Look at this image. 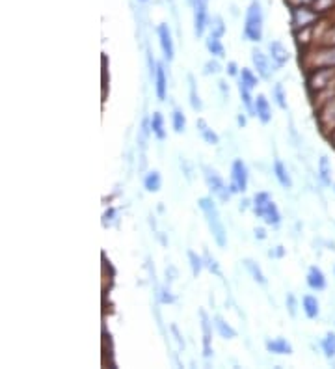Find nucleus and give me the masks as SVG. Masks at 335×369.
<instances>
[{
	"label": "nucleus",
	"mask_w": 335,
	"mask_h": 369,
	"mask_svg": "<svg viewBox=\"0 0 335 369\" xmlns=\"http://www.w3.org/2000/svg\"><path fill=\"white\" fill-rule=\"evenodd\" d=\"M198 205H200L201 213L205 216L207 226H209V232L213 234L214 243L220 246V248H226L227 246V232L226 226H224V222L220 219V211L216 208V203H214L213 198H209V196H203L198 200Z\"/></svg>",
	"instance_id": "obj_1"
},
{
	"label": "nucleus",
	"mask_w": 335,
	"mask_h": 369,
	"mask_svg": "<svg viewBox=\"0 0 335 369\" xmlns=\"http://www.w3.org/2000/svg\"><path fill=\"white\" fill-rule=\"evenodd\" d=\"M253 213L257 214L259 219L266 224V226L277 227L281 224V213L272 200V196L268 192H257L253 196V203H251Z\"/></svg>",
	"instance_id": "obj_2"
},
{
	"label": "nucleus",
	"mask_w": 335,
	"mask_h": 369,
	"mask_svg": "<svg viewBox=\"0 0 335 369\" xmlns=\"http://www.w3.org/2000/svg\"><path fill=\"white\" fill-rule=\"evenodd\" d=\"M264 32V15L259 0H253L246 10L244 19V38L251 43H259L263 39Z\"/></svg>",
	"instance_id": "obj_3"
},
{
	"label": "nucleus",
	"mask_w": 335,
	"mask_h": 369,
	"mask_svg": "<svg viewBox=\"0 0 335 369\" xmlns=\"http://www.w3.org/2000/svg\"><path fill=\"white\" fill-rule=\"evenodd\" d=\"M335 78V67H310L308 71V90L311 96L328 90Z\"/></svg>",
	"instance_id": "obj_4"
},
{
	"label": "nucleus",
	"mask_w": 335,
	"mask_h": 369,
	"mask_svg": "<svg viewBox=\"0 0 335 369\" xmlns=\"http://www.w3.org/2000/svg\"><path fill=\"white\" fill-rule=\"evenodd\" d=\"M203 179H205L207 188L213 192V196H216L222 203H227L231 200L233 192L229 190V185H226V181L222 179V175L216 172L211 166H203Z\"/></svg>",
	"instance_id": "obj_5"
},
{
	"label": "nucleus",
	"mask_w": 335,
	"mask_h": 369,
	"mask_svg": "<svg viewBox=\"0 0 335 369\" xmlns=\"http://www.w3.org/2000/svg\"><path fill=\"white\" fill-rule=\"evenodd\" d=\"M250 172L242 159H235L231 164V177H229V190L233 194H242L248 190Z\"/></svg>",
	"instance_id": "obj_6"
},
{
	"label": "nucleus",
	"mask_w": 335,
	"mask_h": 369,
	"mask_svg": "<svg viewBox=\"0 0 335 369\" xmlns=\"http://www.w3.org/2000/svg\"><path fill=\"white\" fill-rule=\"evenodd\" d=\"M319 21V12L311 6H292L290 8V25L294 32L310 28Z\"/></svg>",
	"instance_id": "obj_7"
},
{
	"label": "nucleus",
	"mask_w": 335,
	"mask_h": 369,
	"mask_svg": "<svg viewBox=\"0 0 335 369\" xmlns=\"http://www.w3.org/2000/svg\"><path fill=\"white\" fill-rule=\"evenodd\" d=\"M194 12V34L196 38H203L209 26V0H188Z\"/></svg>",
	"instance_id": "obj_8"
},
{
	"label": "nucleus",
	"mask_w": 335,
	"mask_h": 369,
	"mask_svg": "<svg viewBox=\"0 0 335 369\" xmlns=\"http://www.w3.org/2000/svg\"><path fill=\"white\" fill-rule=\"evenodd\" d=\"M319 125L323 129L324 135H330L335 131V98H330L326 103L321 107V111L316 114Z\"/></svg>",
	"instance_id": "obj_9"
},
{
	"label": "nucleus",
	"mask_w": 335,
	"mask_h": 369,
	"mask_svg": "<svg viewBox=\"0 0 335 369\" xmlns=\"http://www.w3.org/2000/svg\"><path fill=\"white\" fill-rule=\"evenodd\" d=\"M251 62H253V67H255V71H257V75L263 80H270L272 78V67H274V64H272V60L268 54H264L263 51H259V49H253L251 51Z\"/></svg>",
	"instance_id": "obj_10"
},
{
	"label": "nucleus",
	"mask_w": 335,
	"mask_h": 369,
	"mask_svg": "<svg viewBox=\"0 0 335 369\" xmlns=\"http://www.w3.org/2000/svg\"><path fill=\"white\" fill-rule=\"evenodd\" d=\"M157 32H159V43H161V51L162 56L166 62H174L175 58V45H174V38H172V30H170V26L166 23H162L157 28Z\"/></svg>",
	"instance_id": "obj_11"
},
{
	"label": "nucleus",
	"mask_w": 335,
	"mask_h": 369,
	"mask_svg": "<svg viewBox=\"0 0 335 369\" xmlns=\"http://www.w3.org/2000/svg\"><path fill=\"white\" fill-rule=\"evenodd\" d=\"M311 67H335V45H323L311 54Z\"/></svg>",
	"instance_id": "obj_12"
},
{
	"label": "nucleus",
	"mask_w": 335,
	"mask_h": 369,
	"mask_svg": "<svg viewBox=\"0 0 335 369\" xmlns=\"http://www.w3.org/2000/svg\"><path fill=\"white\" fill-rule=\"evenodd\" d=\"M200 319H201V332H203V357L211 358L213 357V321L209 319L205 310H200Z\"/></svg>",
	"instance_id": "obj_13"
},
{
	"label": "nucleus",
	"mask_w": 335,
	"mask_h": 369,
	"mask_svg": "<svg viewBox=\"0 0 335 369\" xmlns=\"http://www.w3.org/2000/svg\"><path fill=\"white\" fill-rule=\"evenodd\" d=\"M268 52H270L268 56H270L272 64H274V69H281V67H285L290 58L287 47H285L284 43H279V41H270V43H268Z\"/></svg>",
	"instance_id": "obj_14"
},
{
	"label": "nucleus",
	"mask_w": 335,
	"mask_h": 369,
	"mask_svg": "<svg viewBox=\"0 0 335 369\" xmlns=\"http://www.w3.org/2000/svg\"><path fill=\"white\" fill-rule=\"evenodd\" d=\"M305 284H308V287L313 289V291H324L326 285H328V282H326V276H324L323 269L316 265H311L308 274H305Z\"/></svg>",
	"instance_id": "obj_15"
},
{
	"label": "nucleus",
	"mask_w": 335,
	"mask_h": 369,
	"mask_svg": "<svg viewBox=\"0 0 335 369\" xmlns=\"http://www.w3.org/2000/svg\"><path fill=\"white\" fill-rule=\"evenodd\" d=\"M255 118H257L263 125L272 122L270 101H268L266 96H263V93H259L257 98H255Z\"/></svg>",
	"instance_id": "obj_16"
},
{
	"label": "nucleus",
	"mask_w": 335,
	"mask_h": 369,
	"mask_svg": "<svg viewBox=\"0 0 335 369\" xmlns=\"http://www.w3.org/2000/svg\"><path fill=\"white\" fill-rule=\"evenodd\" d=\"M155 93H157V99L159 101H166L168 98V75H166V69H164V64L162 62H159V67H157V73H155Z\"/></svg>",
	"instance_id": "obj_17"
},
{
	"label": "nucleus",
	"mask_w": 335,
	"mask_h": 369,
	"mask_svg": "<svg viewBox=\"0 0 335 369\" xmlns=\"http://www.w3.org/2000/svg\"><path fill=\"white\" fill-rule=\"evenodd\" d=\"M196 127H198V133H200V136L205 140L209 146H218L220 144V136L218 133L209 125V123L203 120V118H198V122H196Z\"/></svg>",
	"instance_id": "obj_18"
},
{
	"label": "nucleus",
	"mask_w": 335,
	"mask_h": 369,
	"mask_svg": "<svg viewBox=\"0 0 335 369\" xmlns=\"http://www.w3.org/2000/svg\"><path fill=\"white\" fill-rule=\"evenodd\" d=\"M266 350L272 353V355H292V345L290 342H287L285 337H274V339H268L266 344H264Z\"/></svg>",
	"instance_id": "obj_19"
},
{
	"label": "nucleus",
	"mask_w": 335,
	"mask_h": 369,
	"mask_svg": "<svg viewBox=\"0 0 335 369\" xmlns=\"http://www.w3.org/2000/svg\"><path fill=\"white\" fill-rule=\"evenodd\" d=\"M302 310L305 313V317L308 319H319L321 315V302H319V298L315 295H305L302 298Z\"/></svg>",
	"instance_id": "obj_20"
},
{
	"label": "nucleus",
	"mask_w": 335,
	"mask_h": 369,
	"mask_svg": "<svg viewBox=\"0 0 335 369\" xmlns=\"http://www.w3.org/2000/svg\"><path fill=\"white\" fill-rule=\"evenodd\" d=\"M213 324H214V331L218 332L220 337H224V339H235V337H237V331H235L231 324L227 323L224 317L214 315Z\"/></svg>",
	"instance_id": "obj_21"
},
{
	"label": "nucleus",
	"mask_w": 335,
	"mask_h": 369,
	"mask_svg": "<svg viewBox=\"0 0 335 369\" xmlns=\"http://www.w3.org/2000/svg\"><path fill=\"white\" fill-rule=\"evenodd\" d=\"M149 131L159 138V140H166V125H164V118L161 112H153V116L149 118Z\"/></svg>",
	"instance_id": "obj_22"
},
{
	"label": "nucleus",
	"mask_w": 335,
	"mask_h": 369,
	"mask_svg": "<svg viewBox=\"0 0 335 369\" xmlns=\"http://www.w3.org/2000/svg\"><path fill=\"white\" fill-rule=\"evenodd\" d=\"M274 175H276L277 183H279L281 187L292 188V177H290L287 166H285L284 162L279 161V159H276V161H274Z\"/></svg>",
	"instance_id": "obj_23"
},
{
	"label": "nucleus",
	"mask_w": 335,
	"mask_h": 369,
	"mask_svg": "<svg viewBox=\"0 0 335 369\" xmlns=\"http://www.w3.org/2000/svg\"><path fill=\"white\" fill-rule=\"evenodd\" d=\"M239 93H240V101L244 104L246 112H248V116L255 118V98L251 96V90L246 85H242L239 80Z\"/></svg>",
	"instance_id": "obj_24"
},
{
	"label": "nucleus",
	"mask_w": 335,
	"mask_h": 369,
	"mask_svg": "<svg viewBox=\"0 0 335 369\" xmlns=\"http://www.w3.org/2000/svg\"><path fill=\"white\" fill-rule=\"evenodd\" d=\"M244 267H246V271L250 272V276L253 278V282H255V284H259V285L268 284V280H266V276H264L263 269H261V267H259L257 263L253 261V259L246 258L244 259Z\"/></svg>",
	"instance_id": "obj_25"
},
{
	"label": "nucleus",
	"mask_w": 335,
	"mask_h": 369,
	"mask_svg": "<svg viewBox=\"0 0 335 369\" xmlns=\"http://www.w3.org/2000/svg\"><path fill=\"white\" fill-rule=\"evenodd\" d=\"M319 179L324 187H332V162L328 155H323L319 161Z\"/></svg>",
	"instance_id": "obj_26"
},
{
	"label": "nucleus",
	"mask_w": 335,
	"mask_h": 369,
	"mask_svg": "<svg viewBox=\"0 0 335 369\" xmlns=\"http://www.w3.org/2000/svg\"><path fill=\"white\" fill-rule=\"evenodd\" d=\"M205 47L207 51L213 54L214 58H226V47L222 43V38H214V36H209L205 39Z\"/></svg>",
	"instance_id": "obj_27"
},
{
	"label": "nucleus",
	"mask_w": 335,
	"mask_h": 369,
	"mask_svg": "<svg viewBox=\"0 0 335 369\" xmlns=\"http://www.w3.org/2000/svg\"><path fill=\"white\" fill-rule=\"evenodd\" d=\"M143 188L148 192H159L162 188V175L159 170H151L146 177H143Z\"/></svg>",
	"instance_id": "obj_28"
},
{
	"label": "nucleus",
	"mask_w": 335,
	"mask_h": 369,
	"mask_svg": "<svg viewBox=\"0 0 335 369\" xmlns=\"http://www.w3.org/2000/svg\"><path fill=\"white\" fill-rule=\"evenodd\" d=\"M188 88H190V107H192L196 112H201L203 103H201L200 93H198V85H196V78H194V75H188Z\"/></svg>",
	"instance_id": "obj_29"
},
{
	"label": "nucleus",
	"mask_w": 335,
	"mask_h": 369,
	"mask_svg": "<svg viewBox=\"0 0 335 369\" xmlns=\"http://www.w3.org/2000/svg\"><path fill=\"white\" fill-rule=\"evenodd\" d=\"M207 30H209V36H214V38H224V34H226V23H224V19H222L220 15H214L213 19H209V26H207Z\"/></svg>",
	"instance_id": "obj_30"
},
{
	"label": "nucleus",
	"mask_w": 335,
	"mask_h": 369,
	"mask_svg": "<svg viewBox=\"0 0 335 369\" xmlns=\"http://www.w3.org/2000/svg\"><path fill=\"white\" fill-rule=\"evenodd\" d=\"M321 349H323L324 357L332 360L335 358V334L334 332H326V336L323 337V342H321Z\"/></svg>",
	"instance_id": "obj_31"
},
{
	"label": "nucleus",
	"mask_w": 335,
	"mask_h": 369,
	"mask_svg": "<svg viewBox=\"0 0 335 369\" xmlns=\"http://www.w3.org/2000/svg\"><path fill=\"white\" fill-rule=\"evenodd\" d=\"M259 75H255V73L251 71V69H248V67H242L240 69V75H239V80L242 82V85H246L250 90H255L259 85Z\"/></svg>",
	"instance_id": "obj_32"
},
{
	"label": "nucleus",
	"mask_w": 335,
	"mask_h": 369,
	"mask_svg": "<svg viewBox=\"0 0 335 369\" xmlns=\"http://www.w3.org/2000/svg\"><path fill=\"white\" fill-rule=\"evenodd\" d=\"M272 99H274V103L277 104V109L287 111V93H285L281 82H277V85H274V88H272Z\"/></svg>",
	"instance_id": "obj_33"
},
{
	"label": "nucleus",
	"mask_w": 335,
	"mask_h": 369,
	"mask_svg": "<svg viewBox=\"0 0 335 369\" xmlns=\"http://www.w3.org/2000/svg\"><path fill=\"white\" fill-rule=\"evenodd\" d=\"M188 261H190V269H192V276L198 278L201 274V271L205 269V263H203V256H198L194 250H188Z\"/></svg>",
	"instance_id": "obj_34"
},
{
	"label": "nucleus",
	"mask_w": 335,
	"mask_h": 369,
	"mask_svg": "<svg viewBox=\"0 0 335 369\" xmlns=\"http://www.w3.org/2000/svg\"><path fill=\"white\" fill-rule=\"evenodd\" d=\"M172 127H174L175 133H185L187 131V116H185V112L181 111V109H175L172 112Z\"/></svg>",
	"instance_id": "obj_35"
},
{
	"label": "nucleus",
	"mask_w": 335,
	"mask_h": 369,
	"mask_svg": "<svg viewBox=\"0 0 335 369\" xmlns=\"http://www.w3.org/2000/svg\"><path fill=\"white\" fill-rule=\"evenodd\" d=\"M203 263H205L207 271L213 272V274H216L218 278H222V271H220L218 261H216V258H214V256H211V252H209V250H205V254H203Z\"/></svg>",
	"instance_id": "obj_36"
},
{
	"label": "nucleus",
	"mask_w": 335,
	"mask_h": 369,
	"mask_svg": "<svg viewBox=\"0 0 335 369\" xmlns=\"http://www.w3.org/2000/svg\"><path fill=\"white\" fill-rule=\"evenodd\" d=\"M157 297H159V302L161 304H174L175 302V295L170 289V285H162L159 293H157Z\"/></svg>",
	"instance_id": "obj_37"
},
{
	"label": "nucleus",
	"mask_w": 335,
	"mask_h": 369,
	"mask_svg": "<svg viewBox=\"0 0 335 369\" xmlns=\"http://www.w3.org/2000/svg\"><path fill=\"white\" fill-rule=\"evenodd\" d=\"M218 60L220 58H214V56L209 60V62L203 65V73H205V75H218V73L224 71V67H222Z\"/></svg>",
	"instance_id": "obj_38"
},
{
	"label": "nucleus",
	"mask_w": 335,
	"mask_h": 369,
	"mask_svg": "<svg viewBox=\"0 0 335 369\" xmlns=\"http://www.w3.org/2000/svg\"><path fill=\"white\" fill-rule=\"evenodd\" d=\"M285 304H287V310H289L290 317H297L298 313V302L297 297L292 293H287V298H285Z\"/></svg>",
	"instance_id": "obj_39"
},
{
	"label": "nucleus",
	"mask_w": 335,
	"mask_h": 369,
	"mask_svg": "<svg viewBox=\"0 0 335 369\" xmlns=\"http://www.w3.org/2000/svg\"><path fill=\"white\" fill-rule=\"evenodd\" d=\"M335 6V0H316L315 2V10L319 13L321 12H328V10H332V8Z\"/></svg>",
	"instance_id": "obj_40"
},
{
	"label": "nucleus",
	"mask_w": 335,
	"mask_h": 369,
	"mask_svg": "<svg viewBox=\"0 0 335 369\" xmlns=\"http://www.w3.org/2000/svg\"><path fill=\"white\" fill-rule=\"evenodd\" d=\"M321 39H323V45H335V25L330 26Z\"/></svg>",
	"instance_id": "obj_41"
},
{
	"label": "nucleus",
	"mask_w": 335,
	"mask_h": 369,
	"mask_svg": "<svg viewBox=\"0 0 335 369\" xmlns=\"http://www.w3.org/2000/svg\"><path fill=\"white\" fill-rule=\"evenodd\" d=\"M226 71H227V75H229V77H239V75H240L239 64H237V62H229V64H227V67H226Z\"/></svg>",
	"instance_id": "obj_42"
},
{
	"label": "nucleus",
	"mask_w": 335,
	"mask_h": 369,
	"mask_svg": "<svg viewBox=\"0 0 335 369\" xmlns=\"http://www.w3.org/2000/svg\"><path fill=\"white\" fill-rule=\"evenodd\" d=\"M290 4V8L292 6H310V4H315L316 0H287Z\"/></svg>",
	"instance_id": "obj_43"
},
{
	"label": "nucleus",
	"mask_w": 335,
	"mask_h": 369,
	"mask_svg": "<svg viewBox=\"0 0 335 369\" xmlns=\"http://www.w3.org/2000/svg\"><path fill=\"white\" fill-rule=\"evenodd\" d=\"M114 216H116V209H112V208H110L108 209V211H106V213H104V216H103V219H104V226H106V224H110V221H114Z\"/></svg>",
	"instance_id": "obj_44"
},
{
	"label": "nucleus",
	"mask_w": 335,
	"mask_h": 369,
	"mask_svg": "<svg viewBox=\"0 0 335 369\" xmlns=\"http://www.w3.org/2000/svg\"><path fill=\"white\" fill-rule=\"evenodd\" d=\"M284 254H285L284 246H277L276 250H270V252H268V256H270V258H284Z\"/></svg>",
	"instance_id": "obj_45"
},
{
	"label": "nucleus",
	"mask_w": 335,
	"mask_h": 369,
	"mask_svg": "<svg viewBox=\"0 0 335 369\" xmlns=\"http://www.w3.org/2000/svg\"><path fill=\"white\" fill-rule=\"evenodd\" d=\"M253 234H255V239H259V241L266 239V232H264V227H255V230H253Z\"/></svg>",
	"instance_id": "obj_46"
},
{
	"label": "nucleus",
	"mask_w": 335,
	"mask_h": 369,
	"mask_svg": "<svg viewBox=\"0 0 335 369\" xmlns=\"http://www.w3.org/2000/svg\"><path fill=\"white\" fill-rule=\"evenodd\" d=\"M218 86H220V90H222V93H224L226 98H229V88H227L226 82H224V80H220Z\"/></svg>",
	"instance_id": "obj_47"
},
{
	"label": "nucleus",
	"mask_w": 335,
	"mask_h": 369,
	"mask_svg": "<svg viewBox=\"0 0 335 369\" xmlns=\"http://www.w3.org/2000/svg\"><path fill=\"white\" fill-rule=\"evenodd\" d=\"M237 123H239V127H246L248 120H246L244 114H239V116H237Z\"/></svg>",
	"instance_id": "obj_48"
},
{
	"label": "nucleus",
	"mask_w": 335,
	"mask_h": 369,
	"mask_svg": "<svg viewBox=\"0 0 335 369\" xmlns=\"http://www.w3.org/2000/svg\"><path fill=\"white\" fill-rule=\"evenodd\" d=\"M138 2H148V0H138Z\"/></svg>",
	"instance_id": "obj_49"
},
{
	"label": "nucleus",
	"mask_w": 335,
	"mask_h": 369,
	"mask_svg": "<svg viewBox=\"0 0 335 369\" xmlns=\"http://www.w3.org/2000/svg\"><path fill=\"white\" fill-rule=\"evenodd\" d=\"M334 190H335V183H334Z\"/></svg>",
	"instance_id": "obj_50"
},
{
	"label": "nucleus",
	"mask_w": 335,
	"mask_h": 369,
	"mask_svg": "<svg viewBox=\"0 0 335 369\" xmlns=\"http://www.w3.org/2000/svg\"><path fill=\"white\" fill-rule=\"evenodd\" d=\"M334 272H335V267H334Z\"/></svg>",
	"instance_id": "obj_51"
}]
</instances>
